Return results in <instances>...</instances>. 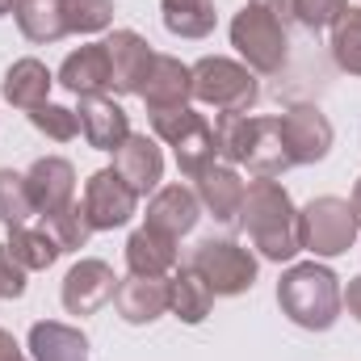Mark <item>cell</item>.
I'll return each mask as SVG.
<instances>
[{
    "instance_id": "obj_1",
    "label": "cell",
    "mask_w": 361,
    "mask_h": 361,
    "mask_svg": "<svg viewBox=\"0 0 361 361\" xmlns=\"http://www.w3.org/2000/svg\"><path fill=\"white\" fill-rule=\"evenodd\" d=\"M240 227L248 231L252 248L265 257V261H294L302 252L298 244V206L294 197L286 193V185L273 177H257L244 193V206H240Z\"/></svg>"
},
{
    "instance_id": "obj_2",
    "label": "cell",
    "mask_w": 361,
    "mask_h": 361,
    "mask_svg": "<svg viewBox=\"0 0 361 361\" xmlns=\"http://www.w3.org/2000/svg\"><path fill=\"white\" fill-rule=\"evenodd\" d=\"M341 277L328 269V265H315V261H302V265H290L277 281V307L290 324L307 328V332H328L336 319H341Z\"/></svg>"
},
{
    "instance_id": "obj_3",
    "label": "cell",
    "mask_w": 361,
    "mask_h": 361,
    "mask_svg": "<svg viewBox=\"0 0 361 361\" xmlns=\"http://www.w3.org/2000/svg\"><path fill=\"white\" fill-rule=\"evenodd\" d=\"M189 72H193V101H202V105H210L219 114H248L257 105V97H261L257 72H248L235 59L206 55Z\"/></svg>"
},
{
    "instance_id": "obj_4",
    "label": "cell",
    "mask_w": 361,
    "mask_h": 361,
    "mask_svg": "<svg viewBox=\"0 0 361 361\" xmlns=\"http://www.w3.org/2000/svg\"><path fill=\"white\" fill-rule=\"evenodd\" d=\"M357 231H361L357 214H353V206L345 197L324 193V197H311L298 210V244L311 257H341V252H349Z\"/></svg>"
},
{
    "instance_id": "obj_5",
    "label": "cell",
    "mask_w": 361,
    "mask_h": 361,
    "mask_svg": "<svg viewBox=\"0 0 361 361\" xmlns=\"http://www.w3.org/2000/svg\"><path fill=\"white\" fill-rule=\"evenodd\" d=\"M231 47L244 55V68L248 72H261V76H273L286 68V55H290V38H286V25L257 8V4H244L231 21Z\"/></svg>"
},
{
    "instance_id": "obj_6",
    "label": "cell",
    "mask_w": 361,
    "mask_h": 361,
    "mask_svg": "<svg viewBox=\"0 0 361 361\" xmlns=\"http://www.w3.org/2000/svg\"><path fill=\"white\" fill-rule=\"evenodd\" d=\"M189 265L206 277L214 298H235L257 286V257L248 248H240L235 240H202L193 248Z\"/></svg>"
},
{
    "instance_id": "obj_7",
    "label": "cell",
    "mask_w": 361,
    "mask_h": 361,
    "mask_svg": "<svg viewBox=\"0 0 361 361\" xmlns=\"http://www.w3.org/2000/svg\"><path fill=\"white\" fill-rule=\"evenodd\" d=\"M135 206H139V193L114 169H97L89 177V185H85V210H89L92 231H114V227L130 223Z\"/></svg>"
},
{
    "instance_id": "obj_8",
    "label": "cell",
    "mask_w": 361,
    "mask_h": 361,
    "mask_svg": "<svg viewBox=\"0 0 361 361\" xmlns=\"http://www.w3.org/2000/svg\"><path fill=\"white\" fill-rule=\"evenodd\" d=\"M114 290H118V277L97 257H85V261H76L63 273V307H68V315H97L114 298Z\"/></svg>"
},
{
    "instance_id": "obj_9",
    "label": "cell",
    "mask_w": 361,
    "mask_h": 361,
    "mask_svg": "<svg viewBox=\"0 0 361 361\" xmlns=\"http://www.w3.org/2000/svg\"><path fill=\"white\" fill-rule=\"evenodd\" d=\"M281 118V135L290 143L294 164H319L332 152V122L315 105H290Z\"/></svg>"
},
{
    "instance_id": "obj_10",
    "label": "cell",
    "mask_w": 361,
    "mask_h": 361,
    "mask_svg": "<svg viewBox=\"0 0 361 361\" xmlns=\"http://www.w3.org/2000/svg\"><path fill=\"white\" fill-rule=\"evenodd\" d=\"M105 51H109V68H114V92L139 97L147 72H152V59H156V51L147 47V38L135 34V30H114L105 38Z\"/></svg>"
},
{
    "instance_id": "obj_11",
    "label": "cell",
    "mask_w": 361,
    "mask_h": 361,
    "mask_svg": "<svg viewBox=\"0 0 361 361\" xmlns=\"http://www.w3.org/2000/svg\"><path fill=\"white\" fill-rule=\"evenodd\" d=\"M25 189H30V202H34L38 214L63 210L68 202H76V169H72V160H63V156L34 160L30 173H25Z\"/></svg>"
},
{
    "instance_id": "obj_12",
    "label": "cell",
    "mask_w": 361,
    "mask_h": 361,
    "mask_svg": "<svg viewBox=\"0 0 361 361\" xmlns=\"http://www.w3.org/2000/svg\"><path fill=\"white\" fill-rule=\"evenodd\" d=\"M169 302H173V286H169V277H126V281H118V290H114V307H118V315L126 319V324H156L164 311H169Z\"/></svg>"
},
{
    "instance_id": "obj_13",
    "label": "cell",
    "mask_w": 361,
    "mask_h": 361,
    "mask_svg": "<svg viewBox=\"0 0 361 361\" xmlns=\"http://www.w3.org/2000/svg\"><path fill=\"white\" fill-rule=\"evenodd\" d=\"M76 118H80L85 143L97 147V152H118L130 139V114L109 97H80Z\"/></svg>"
},
{
    "instance_id": "obj_14",
    "label": "cell",
    "mask_w": 361,
    "mask_h": 361,
    "mask_svg": "<svg viewBox=\"0 0 361 361\" xmlns=\"http://www.w3.org/2000/svg\"><path fill=\"white\" fill-rule=\"evenodd\" d=\"M114 173L126 180L139 197H147V193L160 189V180H164V152L156 147V139L130 130V139L114 152Z\"/></svg>"
},
{
    "instance_id": "obj_15",
    "label": "cell",
    "mask_w": 361,
    "mask_h": 361,
    "mask_svg": "<svg viewBox=\"0 0 361 361\" xmlns=\"http://www.w3.org/2000/svg\"><path fill=\"white\" fill-rule=\"evenodd\" d=\"M55 80L68 92H76V97H105L114 89V68H109L105 42H85L80 51H72Z\"/></svg>"
},
{
    "instance_id": "obj_16",
    "label": "cell",
    "mask_w": 361,
    "mask_h": 361,
    "mask_svg": "<svg viewBox=\"0 0 361 361\" xmlns=\"http://www.w3.org/2000/svg\"><path fill=\"white\" fill-rule=\"evenodd\" d=\"M197 219H202V202L185 185H160L152 193V202H147V227H156V231H164L173 240L189 235L197 227Z\"/></svg>"
},
{
    "instance_id": "obj_17",
    "label": "cell",
    "mask_w": 361,
    "mask_h": 361,
    "mask_svg": "<svg viewBox=\"0 0 361 361\" xmlns=\"http://www.w3.org/2000/svg\"><path fill=\"white\" fill-rule=\"evenodd\" d=\"M193 193H197L202 210H210L219 223H231V219H240V206H244L248 185L240 180V173L231 164H210L202 177L193 180Z\"/></svg>"
},
{
    "instance_id": "obj_18",
    "label": "cell",
    "mask_w": 361,
    "mask_h": 361,
    "mask_svg": "<svg viewBox=\"0 0 361 361\" xmlns=\"http://www.w3.org/2000/svg\"><path fill=\"white\" fill-rule=\"evenodd\" d=\"M139 97L147 101V109H177V105H189V97H193V72H189V63H180L173 55H156Z\"/></svg>"
},
{
    "instance_id": "obj_19",
    "label": "cell",
    "mask_w": 361,
    "mask_h": 361,
    "mask_svg": "<svg viewBox=\"0 0 361 361\" xmlns=\"http://www.w3.org/2000/svg\"><path fill=\"white\" fill-rule=\"evenodd\" d=\"M177 261H180L177 240L156 231V227H147V223L126 240V265H130L135 277H164V273L177 269Z\"/></svg>"
},
{
    "instance_id": "obj_20",
    "label": "cell",
    "mask_w": 361,
    "mask_h": 361,
    "mask_svg": "<svg viewBox=\"0 0 361 361\" xmlns=\"http://www.w3.org/2000/svg\"><path fill=\"white\" fill-rule=\"evenodd\" d=\"M30 353L34 361H89V336L72 324L42 319L30 328Z\"/></svg>"
},
{
    "instance_id": "obj_21",
    "label": "cell",
    "mask_w": 361,
    "mask_h": 361,
    "mask_svg": "<svg viewBox=\"0 0 361 361\" xmlns=\"http://www.w3.org/2000/svg\"><path fill=\"white\" fill-rule=\"evenodd\" d=\"M51 85H55V76L47 72V63H42V59H17V63L4 72L0 92H4V101H8V105H17V109H25V114H30V109L47 105Z\"/></svg>"
},
{
    "instance_id": "obj_22",
    "label": "cell",
    "mask_w": 361,
    "mask_h": 361,
    "mask_svg": "<svg viewBox=\"0 0 361 361\" xmlns=\"http://www.w3.org/2000/svg\"><path fill=\"white\" fill-rule=\"evenodd\" d=\"M257 177H281L286 169H294L290 143L281 135V118H257V135H252V152L244 160Z\"/></svg>"
},
{
    "instance_id": "obj_23",
    "label": "cell",
    "mask_w": 361,
    "mask_h": 361,
    "mask_svg": "<svg viewBox=\"0 0 361 361\" xmlns=\"http://www.w3.org/2000/svg\"><path fill=\"white\" fill-rule=\"evenodd\" d=\"M13 17H17V30L47 47V42H59L68 34V17H63V0H17L13 4Z\"/></svg>"
},
{
    "instance_id": "obj_24",
    "label": "cell",
    "mask_w": 361,
    "mask_h": 361,
    "mask_svg": "<svg viewBox=\"0 0 361 361\" xmlns=\"http://www.w3.org/2000/svg\"><path fill=\"white\" fill-rule=\"evenodd\" d=\"M169 286H173V302H169V311L177 315L180 324H202V319L210 315V307H214V290L206 286V277L193 269V265H180V269L169 277Z\"/></svg>"
},
{
    "instance_id": "obj_25",
    "label": "cell",
    "mask_w": 361,
    "mask_h": 361,
    "mask_svg": "<svg viewBox=\"0 0 361 361\" xmlns=\"http://www.w3.org/2000/svg\"><path fill=\"white\" fill-rule=\"evenodd\" d=\"M8 252L17 257V265L21 269H30V273H42V269H51L59 257H63V248L55 244V235L47 231V227H8Z\"/></svg>"
},
{
    "instance_id": "obj_26",
    "label": "cell",
    "mask_w": 361,
    "mask_h": 361,
    "mask_svg": "<svg viewBox=\"0 0 361 361\" xmlns=\"http://www.w3.org/2000/svg\"><path fill=\"white\" fill-rule=\"evenodd\" d=\"M160 17H164V30L177 38H206L219 21L210 0H160Z\"/></svg>"
},
{
    "instance_id": "obj_27",
    "label": "cell",
    "mask_w": 361,
    "mask_h": 361,
    "mask_svg": "<svg viewBox=\"0 0 361 361\" xmlns=\"http://www.w3.org/2000/svg\"><path fill=\"white\" fill-rule=\"evenodd\" d=\"M257 118L252 114H219L214 118V152L223 164H244L252 152Z\"/></svg>"
},
{
    "instance_id": "obj_28",
    "label": "cell",
    "mask_w": 361,
    "mask_h": 361,
    "mask_svg": "<svg viewBox=\"0 0 361 361\" xmlns=\"http://www.w3.org/2000/svg\"><path fill=\"white\" fill-rule=\"evenodd\" d=\"M42 227L55 235V244H59L63 252H80V248L89 244V235H92V223H89L85 202H68L63 210L42 214Z\"/></svg>"
},
{
    "instance_id": "obj_29",
    "label": "cell",
    "mask_w": 361,
    "mask_h": 361,
    "mask_svg": "<svg viewBox=\"0 0 361 361\" xmlns=\"http://www.w3.org/2000/svg\"><path fill=\"white\" fill-rule=\"evenodd\" d=\"M332 59L341 72L361 76V8H345V17L332 25Z\"/></svg>"
},
{
    "instance_id": "obj_30",
    "label": "cell",
    "mask_w": 361,
    "mask_h": 361,
    "mask_svg": "<svg viewBox=\"0 0 361 361\" xmlns=\"http://www.w3.org/2000/svg\"><path fill=\"white\" fill-rule=\"evenodd\" d=\"M34 210L30 202V189H25V173H13V169H0V223L4 227H21Z\"/></svg>"
},
{
    "instance_id": "obj_31",
    "label": "cell",
    "mask_w": 361,
    "mask_h": 361,
    "mask_svg": "<svg viewBox=\"0 0 361 361\" xmlns=\"http://www.w3.org/2000/svg\"><path fill=\"white\" fill-rule=\"evenodd\" d=\"M68 34H101L114 25V0H63Z\"/></svg>"
},
{
    "instance_id": "obj_32",
    "label": "cell",
    "mask_w": 361,
    "mask_h": 361,
    "mask_svg": "<svg viewBox=\"0 0 361 361\" xmlns=\"http://www.w3.org/2000/svg\"><path fill=\"white\" fill-rule=\"evenodd\" d=\"M30 126H34L38 135H47V139H55V143H68V139L80 135V118H76V109L55 105V101L30 109Z\"/></svg>"
},
{
    "instance_id": "obj_33",
    "label": "cell",
    "mask_w": 361,
    "mask_h": 361,
    "mask_svg": "<svg viewBox=\"0 0 361 361\" xmlns=\"http://www.w3.org/2000/svg\"><path fill=\"white\" fill-rule=\"evenodd\" d=\"M206 122V114H197L193 105H177V109H152V130H156V139H164L169 147L185 139L193 126H202Z\"/></svg>"
},
{
    "instance_id": "obj_34",
    "label": "cell",
    "mask_w": 361,
    "mask_h": 361,
    "mask_svg": "<svg viewBox=\"0 0 361 361\" xmlns=\"http://www.w3.org/2000/svg\"><path fill=\"white\" fill-rule=\"evenodd\" d=\"M345 8L349 0H294V21H302L307 30H332Z\"/></svg>"
},
{
    "instance_id": "obj_35",
    "label": "cell",
    "mask_w": 361,
    "mask_h": 361,
    "mask_svg": "<svg viewBox=\"0 0 361 361\" xmlns=\"http://www.w3.org/2000/svg\"><path fill=\"white\" fill-rule=\"evenodd\" d=\"M25 273L17 265V257L8 252V244H0V298H21L25 294Z\"/></svg>"
},
{
    "instance_id": "obj_36",
    "label": "cell",
    "mask_w": 361,
    "mask_h": 361,
    "mask_svg": "<svg viewBox=\"0 0 361 361\" xmlns=\"http://www.w3.org/2000/svg\"><path fill=\"white\" fill-rule=\"evenodd\" d=\"M248 4H257V8L273 13L281 25H286V21H294V0H248Z\"/></svg>"
},
{
    "instance_id": "obj_37",
    "label": "cell",
    "mask_w": 361,
    "mask_h": 361,
    "mask_svg": "<svg viewBox=\"0 0 361 361\" xmlns=\"http://www.w3.org/2000/svg\"><path fill=\"white\" fill-rule=\"evenodd\" d=\"M341 298H345V307H349V315H353V319L361 324V273L353 277V281H349V290H345Z\"/></svg>"
},
{
    "instance_id": "obj_38",
    "label": "cell",
    "mask_w": 361,
    "mask_h": 361,
    "mask_svg": "<svg viewBox=\"0 0 361 361\" xmlns=\"http://www.w3.org/2000/svg\"><path fill=\"white\" fill-rule=\"evenodd\" d=\"M17 353H21V349H17V341H13V336H8V332H4V328H0V361L17 357Z\"/></svg>"
},
{
    "instance_id": "obj_39",
    "label": "cell",
    "mask_w": 361,
    "mask_h": 361,
    "mask_svg": "<svg viewBox=\"0 0 361 361\" xmlns=\"http://www.w3.org/2000/svg\"><path fill=\"white\" fill-rule=\"evenodd\" d=\"M349 206H353V214H357V227H361V177L353 185V197H349Z\"/></svg>"
},
{
    "instance_id": "obj_40",
    "label": "cell",
    "mask_w": 361,
    "mask_h": 361,
    "mask_svg": "<svg viewBox=\"0 0 361 361\" xmlns=\"http://www.w3.org/2000/svg\"><path fill=\"white\" fill-rule=\"evenodd\" d=\"M13 4H17V0H0V17H4V13H13Z\"/></svg>"
},
{
    "instance_id": "obj_41",
    "label": "cell",
    "mask_w": 361,
    "mask_h": 361,
    "mask_svg": "<svg viewBox=\"0 0 361 361\" xmlns=\"http://www.w3.org/2000/svg\"><path fill=\"white\" fill-rule=\"evenodd\" d=\"M8 361H25V357H21V353H17V357H8Z\"/></svg>"
}]
</instances>
